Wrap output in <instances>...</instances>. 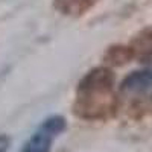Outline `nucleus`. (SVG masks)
<instances>
[{"instance_id": "nucleus-7", "label": "nucleus", "mask_w": 152, "mask_h": 152, "mask_svg": "<svg viewBox=\"0 0 152 152\" xmlns=\"http://www.w3.org/2000/svg\"><path fill=\"white\" fill-rule=\"evenodd\" d=\"M9 148V138L5 134H0V152H8Z\"/></svg>"}, {"instance_id": "nucleus-4", "label": "nucleus", "mask_w": 152, "mask_h": 152, "mask_svg": "<svg viewBox=\"0 0 152 152\" xmlns=\"http://www.w3.org/2000/svg\"><path fill=\"white\" fill-rule=\"evenodd\" d=\"M129 46L134 52L135 59L140 62H149L152 59V26L137 34Z\"/></svg>"}, {"instance_id": "nucleus-2", "label": "nucleus", "mask_w": 152, "mask_h": 152, "mask_svg": "<svg viewBox=\"0 0 152 152\" xmlns=\"http://www.w3.org/2000/svg\"><path fill=\"white\" fill-rule=\"evenodd\" d=\"M67 122L62 116H50L46 119L23 146L21 152H50L53 138L66 131Z\"/></svg>"}, {"instance_id": "nucleus-1", "label": "nucleus", "mask_w": 152, "mask_h": 152, "mask_svg": "<svg viewBox=\"0 0 152 152\" xmlns=\"http://www.w3.org/2000/svg\"><path fill=\"white\" fill-rule=\"evenodd\" d=\"M114 81V73L108 67H96L85 73L76 88L73 113L84 120L108 119L117 108Z\"/></svg>"}, {"instance_id": "nucleus-6", "label": "nucleus", "mask_w": 152, "mask_h": 152, "mask_svg": "<svg viewBox=\"0 0 152 152\" xmlns=\"http://www.w3.org/2000/svg\"><path fill=\"white\" fill-rule=\"evenodd\" d=\"M104 59L110 66H123L134 59V52L131 46H111L107 49Z\"/></svg>"}, {"instance_id": "nucleus-3", "label": "nucleus", "mask_w": 152, "mask_h": 152, "mask_svg": "<svg viewBox=\"0 0 152 152\" xmlns=\"http://www.w3.org/2000/svg\"><path fill=\"white\" fill-rule=\"evenodd\" d=\"M152 87V69H142L129 73L120 84L122 91L142 93Z\"/></svg>"}, {"instance_id": "nucleus-5", "label": "nucleus", "mask_w": 152, "mask_h": 152, "mask_svg": "<svg viewBox=\"0 0 152 152\" xmlns=\"http://www.w3.org/2000/svg\"><path fill=\"white\" fill-rule=\"evenodd\" d=\"M94 5V0H53V6L64 15H82Z\"/></svg>"}]
</instances>
